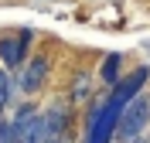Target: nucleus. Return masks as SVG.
Returning <instances> with one entry per match:
<instances>
[{"label":"nucleus","mask_w":150,"mask_h":143,"mask_svg":"<svg viewBox=\"0 0 150 143\" xmlns=\"http://www.w3.org/2000/svg\"><path fill=\"white\" fill-rule=\"evenodd\" d=\"M45 116V123H48V133H51V140H62L65 136V130H68V109L65 106H51L48 113H41Z\"/></svg>","instance_id":"6"},{"label":"nucleus","mask_w":150,"mask_h":143,"mask_svg":"<svg viewBox=\"0 0 150 143\" xmlns=\"http://www.w3.org/2000/svg\"><path fill=\"white\" fill-rule=\"evenodd\" d=\"M120 61H123V55H109V58L103 61V68H99V75H103V82H106L109 89L120 82Z\"/></svg>","instance_id":"8"},{"label":"nucleus","mask_w":150,"mask_h":143,"mask_svg":"<svg viewBox=\"0 0 150 143\" xmlns=\"http://www.w3.org/2000/svg\"><path fill=\"white\" fill-rule=\"evenodd\" d=\"M38 116H41V109H38V106H31V102H24V106L17 109V116L10 119V136H14V143H21V136L28 133V126L34 123Z\"/></svg>","instance_id":"5"},{"label":"nucleus","mask_w":150,"mask_h":143,"mask_svg":"<svg viewBox=\"0 0 150 143\" xmlns=\"http://www.w3.org/2000/svg\"><path fill=\"white\" fill-rule=\"evenodd\" d=\"M147 78H150V68H147V65H140L137 72H130L126 78H120V82L112 85L109 99H112V102H120V106H126L130 99H137V95L143 92V85H147Z\"/></svg>","instance_id":"2"},{"label":"nucleus","mask_w":150,"mask_h":143,"mask_svg":"<svg viewBox=\"0 0 150 143\" xmlns=\"http://www.w3.org/2000/svg\"><path fill=\"white\" fill-rule=\"evenodd\" d=\"M7 99H10V75H7V72H0V109L7 106Z\"/></svg>","instance_id":"9"},{"label":"nucleus","mask_w":150,"mask_h":143,"mask_svg":"<svg viewBox=\"0 0 150 143\" xmlns=\"http://www.w3.org/2000/svg\"><path fill=\"white\" fill-rule=\"evenodd\" d=\"M21 143H51V133H48V123H45V116H38L34 123L28 126V133L21 136Z\"/></svg>","instance_id":"7"},{"label":"nucleus","mask_w":150,"mask_h":143,"mask_svg":"<svg viewBox=\"0 0 150 143\" xmlns=\"http://www.w3.org/2000/svg\"><path fill=\"white\" fill-rule=\"evenodd\" d=\"M45 78H48V58H45V55H34L28 65H24V72H21V78H17V85L31 95V92H38V89L45 85Z\"/></svg>","instance_id":"4"},{"label":"nucleus","mask_w":150,"mask_h":143,"mask_svg":"<svg viewBox=\"0 0 150 143\" xmlns=\"http://www.w3.org/2000/svg\"><path fill=\"white\" fill-rule=\"evenodd\" d=\"M147 143H150V140H147Z\"/></svg>","instance_id":"14"},{"label":"nucleus","mask_w":150,"mask_h":143,"mask_svg":"<svg viewBox=\"0 0 150 143\" xmlns=\"http://www.w3.org/2000/svg\"><path fill=\"white\" fill-rule=\"evenodd\" d=\"M31 38H34V31H21V38H0V61L7 68H17L28 55Z\"/></svg>","instance_id":"3"},{"label":"nucleus","mask_w":150,"mask_h":143,"mask_svg":"<svg viewBox=\"0 0 150 143\" xmlns=\"http://www.w3.org/2000/svg\"><path fill=\"white\" fill-rule=\"evenodd\" d=\"M4 133H7V123H4V119H0V136H4Z\"/></svg>","instance_id":"11"},{"label":"nucleus","mask_w":150,"mask_h":143,"mask_svg":"<svg viewBox=\"0 0 150 143\" xmlns=\"http://www.w3.org/2000/svg\"><path fill=\"white\" fill-rule=\"evenodd\" d=\"M72 95H75V99H85V95H89V75L75 78V89H72Z\"/></svg>","instance_id":"10"},{"label":"nucleus","mask_w":150,"mask_h":143,"mask_svg":"<svg viewBox=\"0 0 150 143\" xmlns=\"http://www.w3.org/2000/svg\"><path fill=\"white\" fill-rule=\"evenodd\" d=\"M130 143H147V136H137V140H130Z\"/></svg>","instance_id":"12"},{"label":"nucleus","mask_w":150,"mask_h":143,"mask_svg":"<svg viewBox=\"0 0 150 143\" xmlns=\"http://www.w3.org/2000/svg\"><path fill=\"white\" fill-rule=\"evenodd\" d=\"M147 126H150V95L140 92L137 99H130V102L123 106L120 123H116V136H112V140L130 143V140H137V136L147 133Z\"/></svg>","instance_id":"1"},{"label":"nucleus","mask_w":150,"mask_h":143,"mask_svg":"<svg viewBox=\"0 0 150 143\" xmlns=\"http://www.w3.org/2000/svg\"><path fill=\"white\" fill-rule=\"evenodd\" d=\"M51 143H65V140H51Z\"/></svg>","instance_id":"13"}]
</instances>
